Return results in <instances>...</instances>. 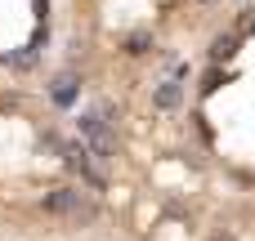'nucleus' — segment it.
I'll return each mask as SVG.
<instances>
[{
	"mask_svg": "<svg viewBox=\"0 0 255 241\" xmlns=\"http://www.w3.org/2000/svg\"><path fill=\"white\" fill-rule=\"evenodd\" d=\"M54 98H58V103H72V98H76V76H58Z\"/></svg>",
	"mask_w": 255,
	"mask_h": 241,
	"instance_id": "423d86ee",
	"label": "nucleus"
},
{
	"mask_svg": "<svg viewBox=\"0 0 255 241\" xmlns=\"http://www.w3.org/2000/svg\"><path fill=\"white\" fill-rule=\"evenodd\" d=\"M45 210H49V215H63V219H72V224H90V219L99 215V206H94L90 192H81V188H54V192L45 197Z\"/></svg>",
	"mask_w": 255,
	"mask_h": 241,
	"instance_id": "f257e3e1",
	"label": "nucleus"
},
{
	"mask_svg": "<svg viewBox=\"0 0 255 241\" xmlns=\"http://www.w3.org/2000/svg\"><path fill=\"white\" fill-rule=\"evenodd\" d=\"M211 241H233V237H229V233H220V237H211Z\"/></svg>",
	"mask_w": 255,
	"mask_h": 241,
	"instance_id": "0eeeda50",
	"label": "nucleus"
},
{
	"mask_svg": "<svg viewBox=\"0 0 255 241\" xmlns=\"http://www.w3.org/2000/svg\"><path fill=\"white\" fill-rule=\"evenodd\" d=\"M148 45H152V36H148V31H134V36L126 40V54L139 58V54H148Z\"/></svg>",
	"mask_w": 255,
	"mask_h": 241,
	"instance_id": "20e7f679",
	"label": "nucleus"
},
{
	"mask_svg": "<svg viewBox=\"0 0 255 241\" xmlns=\"http://www.w3.org/2000/svg\"><path fill=\"white\" fill-rule=\"evenodd\" d=\"M152 103H157L161 112H170V107H179V103H184V85H179V80H161V85L152 89Z\"/></svg>",
	"mask_w": 255,
	"mask_h": 241,
	"instance_id": "7ed1b4c3",
	"label": "nucleus"
},
{
	"mask_svg": "<svg viewBox=\"0 0 255 241\" xmlns=\"http://www.w3.org/2000/svg\"><path fill=\"white\" fill-rule=\"evenodd\" d=\"M81 134L90 139V148H94L99 157H112V152H117V134L108 130L103 116H81Z\"/></svg>",
	"mask_w": 255,
	"mask_h": 241,
	"instance_id": "f03ea898",
	"label": "nucleus"
},
{
	"mask_svg": "<svg viewBox=\"0 0 255 241\" xmlns=\"http://www.w3.org/2000/svg\"><path fill=\"white\" fill-rule=\"evenodd\" d=\"M233 49H238V40H233V36H220V40L211 45V58L224 63V58H233Z\"/></svg>",
	"mask_w": 255,
	"mask_h": 241,
	"instance_id": "39448f33",
	"label": "nucleus"
}]
</instances>
